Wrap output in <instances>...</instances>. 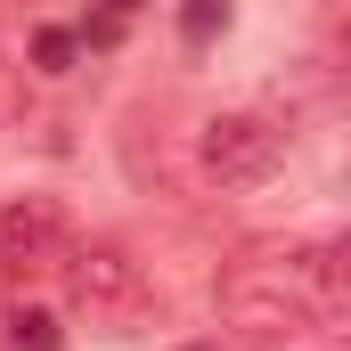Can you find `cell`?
Returning <instances> with one entry per match:
<instances>
[{"label":"cell","instance_id":"6da1fadb","mask_svg":"<svg viewBox=\"0 0 351 351\" xmlns=\"http://www.w3.org/2000/svg\"><path fill=\"white\" fill-rule=\"evenodd\" d=\"M66 294L98 335H139V319L156 311V286L131 262V245H74L66 254Z\"/></svg>","mask_w":351,"mask_h":351},{"label":"cell","instance_id":"7a4b0ae2","mask_svg":"<svg viewBox=\"0 0 351 351\" xmlns=\"http://www.w3.org/2000/svg\"><path fill=\"white\" fill-rule=\"evenodd\" d=\"M221 319L245 335V343L278 351L286 335H302L311 327V302H302V286H294V269H286V254L278 262H229L221 269Z\"/></svg>","mask_w":351,"mask_h":351},{"label":"cell","instance_id":"3957f363","mask_svg":"<svg viewBox=\"0 0 351 351\" xmlns=\"http://www.w3.org/2000/svg\"><path fill=\"white\" fill-rule=\"evenodd\" d=\"M196 156H204V172L221 180V188H254V180L278 172L286 131L262 123V114H213V123H204V139H196Z\"/></svg>","mask_w":351,"mask_h":351},{"label":"cell","instance_id":"277c9868","mask_svg":"<svg viewBox=\"0 0 351 351\" xmlns=\"http://www.w3.org/2000/svg\"><path fill=\"white\" fill-rule=\"evenodd\" d=\"M286 269H294V286H302L311 319H351V229L294 245V254H286Z\"/></svg>","mask_w":351,"mask_h":351},{"label":"cell","instance_id":"5b68a950","mask_svg":"<svg viewBox=\"0 0 351 351\" xmlns=\"http://www.w3.org/2000/svg\"><path fill=\"white\" fill-rule=\"evenodd\" d=\"M0 254L25 269H49V262H66V213L49 204V196H16L8 213H0Z\"/></svg>","mask_w":351,"mask_h":351},{"label":"cell","instance_id":"8992f818","mask_svg":"<svg viewBox=\"0 0 351 351\" xmlns=\"http://www.w3.org/2000/svg\"><path fill=\"white\" fill-rule=\"evenodd\" d=\"M8 343L16 351H58V319L49 311H8Z\"/></svg>","mask_w":351,"mask_h":351},{"label":"cell","instance_id":"52a82bcc","mask_svg":"<svg viewBox=\"0 0 351 351\" xmlns=\"http://www.w3.org/2000/svg\"><path fill=\"white\" fill-rule=\"evenodd\" d=\"M221 25H229V0H188V8H180V33H188V41H213Z\"/></svg>","mask_w":351,"mask_h":351},{"label":"cell","instance_id":"ba28073f","mask_svg":"<svg viewBox=\"0 0 351 351\" xmlns=\"http://www.w3.org/2000/svg\"><path fill=\"white\" fill-rule=\"evenodd\" d=\"M66 58H74V33H41L33 41V66L41 74H66Z\"/></svg>","mask_w":351,"mask_h":351},{"label":"cell","instance_id":"9c48e42d","mask_svg":"<svg viewBox=\"0 0 351 351\" xmlns=\"http://www.w3.org/2000/svg\"><path fill=\"white\" fill-rule=\"evenodd\" d=\"M8 123H16V74L0 66V131H8Z\"/></svg>","mask_w":351,"mask_h":351},{"label":"cell","instance_id":"30bf717a","mask_svg":"<svg viewBox=\"0 0 351 351\" xmlns=\"http://www.w3.org/2000/svg\"><path fill=\"white\" fill-rule=\"evenodd\" d=\"M16 278H25V269H16L8 254H0V302H8V286H16Z\"/></svg>","mask_w":351,"mask_h":351},{"label":"cell","instance_id":"8fae6325","mask_svg":"<svg viewBox=\"0 0 351 351\" xmlns=\"http://www.w3.org/2000/svg\"><path fill=\"white\" fill-rule=\"evenodd\" d=\"M106 8H114V16H123V8H139V0H106Z\"/></svg>","mask_w":351,"mask_h":351}]
</instances>
